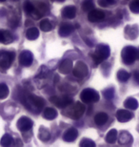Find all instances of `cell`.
<instances>
[{
  "mask_svg": "<svg viewBox=\"0 0 139 147\" xmlns=\"http://www.w3.org/2000/svg\"><path fill=\"white\" fill-rule=\"evenodd\" d=\"M21 102H23L25 104V106L28 107L29 110H32V107H34L37 110V112L40 111L44 107V105H45V101H44V99L42 98L34 95L27 96L25 98L22 99Z\"/></svg>",
  "mask_w": 139,
  "mask_h": 147,
  "instance_id": "6da1fadb",
  "label": "cell"
},
{
  "mask_svg": "<svg viewBox=\"0 0 139 147\" xmlns=\"http://www.w3.org/2000/svg\"><path fill=\"white\" fill-rule=\"evenodd\" d=\"M85 109L86 108L83 104L80 103V102H77V103L72 105L70 107V109H68L67 112H65V114L73 119H78L84 114Z\"/></svg>",
  "mask_w": 139,
  "mask_h": 147,
  "instance_id": "7a4b0ae2",
  "label": "cell"
},
{
  "mask_svg": "<svg viewBox=\"0 0 139 147\" xmlns=\"http://www.w3.org/2000/svg\"><path fill=\"white\" fill-rule=\"evenodd\" d=\"M14 59V54L11 52H1L0 53V70L2 72L10 68Z\"/></svg>",
  "mask_w": 139,
  "mask_h": 147,
  "instance_id": "3957f363",
  "label": "cell"
},
{
  "mask_svg": "<svg viewBox=\"0 0 139 147\" xmlns=\"http://www.w3.org/2000/svg\"><path fill=\"white\" fill-rule=\"evenodd\" d=\"M80 98H81V100L86 102V103H91V102L95 103V102L99 100L100 96L95 90L88 88V89H85L82 91Z\"/></svg>",
  "mask_w": 139,
  "mask_h": 147,
  "instance_id": "277c9868",
  "label": "cell"
},
{
  "mask_svg": "<svg viewBox=\"0 0 139 147\" xmlns=\"http://www.w3.org/2000/svg\"><path fill=\"white\" fill-rule=\"evenodd\" d=\"M122 57L127 64H132L138 57V51L134 47H126L122 51Z\"/></svg>",
  "mask_w": 139,
  "mask_h": 147,
  "instance_id": "5b68a950",
  "label": "cell"
},
{
  "mask_svg": "<svg viewBox=\"0 0 139 147\" xmlns=\"http://www.w3.org/2000/svg\"><path fill=\"white\" fill-rule=\"evenodd\" d=\"M109 55H110V50L107 46H103V45H99L97 47L95 54L93 55V58L95 59L97 63H99L100 61L106 59Z\"/></svg>",
  "mask_w": 139,
  "mask_h": 147,
  "instance_id": "8992f818",
  "label": "cell"
},
{
  "mask_svg": "<svg viewBox=\"0 0 139 147\" xmlns=\"http://www.w3.org/2000/svg\"><path fill=\"white\" fill-rule=\"evenodd\" d=\"M73 73L76 78H83L87 76V74H88V67L86 66V64L84 62L79 61V62H77V64H76V66L75 67Z\"/></svg>",
  "mask_w": 139,
  "mask_h": 147,
  "instance_id": "52a82bcc",
  "label": "cell"
},
{
  "mask_svg": "<svg viewBox=\"0 0 139 147\" xmlns=\"http://www.w3.org/2000/svg\"><path fill=\"white\" fill-rule=\"evenodd\" d=\"M51 102H52L54 105H56L57 107L60 108H65L67 106H69L70 104L73 103V99H71L69 98H59V96H52L50 98Z\"/></svg>",
  "mask_w": 139,
  "mask_h": 147,
  "instance_id": "ba28073f",
  "label": "cell"
},
{
  "mask_svg": "<svg viewBox=\"0 0 139 147\" xmlns=\"http://www.w3.org/2000/svg\"><path fill=\"white\" fill-rule=\"evenodd\" d=\"M32 119H30L29 117H20L17 121V128L19 129L20 131L22 132H26V131H29L30 129L32 127Z\"/></svg>",
  "mask_w": 139,
  "mask_h": 147,
  "instance_id": "9c48e42d",
  "label": "cell"
},
{
  "mask_svg": "<svg viewBox=\"0 0 139 147\" xmlns=\"http://www.w3.org/2000/svg\"><path fill=\"white\" fill-rule=\"evenodd\" d=\"M104 18H105V13L102 11L95 10V9L91 10L88 13V19L91 22H99L102 21Z\"/></svg>",
  "mask_w": 139,
  "mask_h": 147,
  "instance_id": "30bf717a",
  "label": "cell"
},
{
  "mask_svg": "<svg viewBox=\"0 0 139 147\" xmlns=\"http://www.w3.org/2000/svg\"><path fill=\"white\" fill-rule=\"evenodd\" d=\"M134 117V114L128 109L118 110L116 112V119L120 122H127Z\"/></svg>",
  "mask_w": 139,
  "mask_h": 147,
  "instance_id": "8fae6325",
  "label": "cell"
},
{
  "mask_svg": "<svg viewBox=\"0 0 139 147\" xmlns=\"http://www.w3.org/2000/svg\"><path fill=\"white\" fill-rule=\"evenodd\" d=\"M19 62L22 66L28 67L32 64V55L31 52L29 51H24L20 54L19 57Z\"/></svg>",
  "mask_w": 139,
  "mask_h": 147,
  "instance_id": "7c38bea8",
  "label": "cell"
},
{
  "mask_svg": "<svg viewBox=\"0 0 139 147\" xmlns=\"http://www.w3.org/2000/svg\"><path fill=\"white\" fill-rule=\"evenodd\" d=\"M24 8H25V11H27L28 13L31 14V16L34 17V19H39L40 17H41V16H42L41 11L36 10V9L34 7V5H32V3L26 2L25 5H24Z\"/></svg>",
  "mask_w": 139,
  "mask_h": 147,
  "instance_id": "4fadbf2b",
  "label": "cell"
},
{
  "mask_svg": "<svg viewBox=\"0 0 139 147\" xmlns=\"http://www.w3.org/2000/svg\"><path fill=\"white\" fill-rule=\"evenodd\" d=\"M62 16L65 18L73 19L76 16V8L75 6H67L62 10Z\"/></svg>",
  "mask_w": 139,
  "mask_h": 147,
  "instance_id": "5bb4252c",
  "label": "cell"
},
{
  "mask_svg": "<svg viewBox=\"0 0 139 147\" xmlns=\"http://www.w3.org/2000/svg\"><path fill=\"white\" fill-rule=\"evenodd\" d=\"M73 69V61L70 59H65L59 66V71L62 74H69Z\"/></svg>",
  "mask_w": 139,
  "mask_h": 147,
  "instance_id": "9a60e30c",
  "label": "cell"
},
{
  "mask_svg": "<svg viewBox=\"0 0 139 147\" xmlns=\"http://www.w3.org/2000/svg\"><path fill=\"white\" fill-rule=\"evenodd\" d=\"M78 136L77 130L75 128H71L69 130L66 131V133L64 134L63 136V140H66V142H73Z\"/></svg>",
  "mask_w": 139,
  "mask_h": 147,
  "instance_id": "2e32d148",
  "label": "cell"
},
{
  "mask_svg": "<svg viewBox=\"0 0 139 147\" xmlns=\"http://www.w3.org/2000/svg\"><path fill=\"white\" fill-rule=\"evenodd\" d=\"M73 30V27L72 25L68 24V23H65V24H62L60 29H59V34H60L61 36L66 37L68 36H70Z\"/></svg>",
  "mask_w": 139,
  "mask_h": 147,
  "instance_id": "e0dca14e",
  "label": "cell"
},
{
  "mask_svg": "<svg viewBox=\"0 0 139 147\" xmlns=\"http://www.w3.org/2000/svg\"><path fill=\"white\" fill-rule=\"evenodd\" d=\"M108 119H109L108 115L104 113V112H100V113H98L95 117H94V121H95L96 124L99 126L104 125L105 123L108 121Z\"/></svg>",
  "mask_w": 139,
  "mask_h": 147,
  "instance_id": "ac0fdd59",
  "label": "cell"
},
{
  "mask_svg": "<svg viewBox=\"0 0 139 147\" xmlns=\"http://www.w3.org/2000/svg\"><path fill=\"white\" fill-rule=\"evenodd\" d=\"M13 40V36L11 34L10 32L8 31H0V41L4 44H9V43H11Z\"/></svg>",
  "mask_w": 139,
  "mask_h": 147,
  "instance_id": "d6986e66",
  "label": "cell"
},
{
  "mask_svg": "<svg viewBox=\"0 0 139 147\" xmlns=\"http://www.w3.org/2000/svg\"><path fill=\"white\" fill-rule=\"evenodd\" d=\"M132 137L128 132L124 131L119 135V140H118V142H119L120 144H129V143L132 142Z\"/></svg>",
  "mask_w": 139,
  "mask_h": 147,
  "instance_id": "ffe728a7",
  "label": "cell"
},
{
  "mask_svg": "<svg viewBox=\"0 0 139 147\" xmlns=\"http://www.w3.org/2000/svg\"><path fill=\"white\" fill-rule=\"evenodd\" d=\"M124 106L128 110H135L138 107V102L134 98H128L126 99V101L124 102Z\"/></svg>",
  "mask_w": 139,
  "mask_h": 147,
  "instance_id": "44dd1931",
  "label": "cell"
},
{
  "mask_svg": "<svg viewBox=\"0 0 139 147\" xmlns=\"http://www.w3.org/2000/svg\"><path fill=\"white\" fill-rule=\"evenodd\" d=\"M44 117H45V119H50V120L54 119L55 117H57V112H56L54 108L48 107L44 111Z\"/></svg>",
  "mask_w": 139,
  "mask_h": 147,
  "instance_id": "7402d4cb",
  "label": "cell"
},
{
  "mask_svg": "<svg viewBox=\"0 0 139 147\" xmlns=\"http://www.w3.org/2000/svg\"><path fill=\"white\" fill-rule=\"evenodd\" d=\"M26 36H27V38L30 40H34L39 36V31L34 27L30 28L27 31V33H26Z\"/></svg>",
  "mask_w": 139,
  "mask_h": 147,
  "instance_id": "603a6c76",
  "label": "cell"
},
{
  "mask_svg": "<svg viewBox=\"0 0 139 147\" xmlns=\"http://www.w3.org/2000/svg\"><path fill=\"white\" fill-rule=\"evenodd\" d=\"M117 140V131L112 129L106 136V142L108 143H114Z\"/></svg>",
  "mask_w": 139,
  "mask_h": 147,
  "instance_id": "cb8c5ba5",
  "label": "cell"
},
{
  "mask_svg": "<svg viewBox=\"0 0 139 147\" xmlns=\"http://www.w3.org/2000/svg\"><path fill=\"white\" fill-rule=\"evenodd\" d=\"M116 76H117V78H118V80H119V81L125 82V81H127L130 78V76H131V74L128 73V72H126V71H124V70H120V71L117 73Z\"/></svg>",
  "mask_w": 139,
  "mask_h": 147,
  "instance_id": "d4e9b609",
  "label": "cell"
},
{
  "mask_svg": "<svg viewBox=\"0 0 139 147\" xmlns=\"http://www.w3.org/2000/svg\"><path fill=\"white\" fill-rule=\"evenodd\" d=\"M40 28H41V30L44 32H49L52 29V26L49 19H43L42 21L40 22Z\"/></svg>",
  "mask_w": 139,
  "mask_h": 147,
  "instance_id": "484cf974",
  "label": "cell"
},
{
  "mask_svg": "<svg viewBox=\"0 0 139 147\" xmlns=\"http://www.w3.org/2000/svg\"><path fill=\"white\" fill-rule=\"evenodd\" d=\"M39 139L43 142L50 140V131L45 127L40 128V133H39Z\"/></svg>",
  "mask_w": 139,
  "mask_h": 147,
  "instance_id": "4316f807",
  "label": "cell"
},
{
  "mask_svg": "<svg viewBox=\"0 0 139 147\" xmlns=\"http://www.w3.org/2000/svg\"><path fill=\"white\" fill-rule=\"evenodd\" d=\"M9 96V88L5 83H0V99H4Z\"/></svg>",
  "mask_w": 139,
  "mask_h": 147,
  "instance_id": "83f0119b",
  "label": "cell"
},
{
  "mask_svg": "<svg viewBox=\"0 0 139 147\" xmlns=\"http://www.w3.org/2000/svg\"><path fill=\"white\" fill-rule=\"evenodd\" d=\"M82 8L86 11H90L91 10L94 9V3L93 2V0H85L83 2V5H82Z\"/></svg>",
  "mask_w": 139,
  "mask_h": 147,
  "instance_id": "f1b7e54d",
  "label": "cell"
},
{
  "mask_svg": "<svg viewBox=\"0 0 139 147\" xmlns=\"http://www.w3.org/2000/svg\"><path fill=\"white\" fill-rule=\"evenodd\" d=\"M11 142H13V138H11L10 135L6 134L3 136L0 143H1V145H3V146H9V145H11Z\"/></svg>",
  "mask_w": 139,
  "mask_h": 147,
  "instance_id": "f546056e",
  "label": "cell"
},
{
  "mask_svg": "<svg viewBox=\"0 0 139 147\" xmlns=\"http://www.w3.org/2000/svg\"><path fill=\"white\" fill-rule=\"evenodd\" d=\"M130 9L132 13H139V0H132V3L130 4Z\"/></svg>",
  "mask_w": 139,
  "mask_h": 147,
  "instance_id": "4dcf8cb0",
  "label": "cell"
},
{
  "mask_svg": "<svg viewBox=\"0 0 139 147\" xmlns=\"http://www.w3.org/2000/svg\"><path fill=\"white\" fill-rule=\"evenodd\" d=\"M113 94H114V89L113 88H108L107 90L104 91V96L106 98L110 99V98H112V96H113Z\"/></svg>",
  "mask_w": 139,
  "mask_h": 147,
  "instance_id": "1f68e13d",
  "label": "cell"
},
{
  "mask_svg": "<svg viewBox=\"0 0 139 147\" xmlns=\"http://www.w3.org/2000/svg\"><path fill=\"white\" fill-rule=\"evenodd\" d=\"M80 145L81 146H88V145H91V146H95V144H94V142H91L90 140H87V139H84L83 140V142H82L80 143Z\"/></svg>",
  "mask_w": 139,
  "mask_h": 147,
  "instance_id": "d6a6232c",
  "label": "cell"
},
{
  "mask_svg": "<svg viewBox=\"0 0 139 147\" xmlns=\"http://www.w3.org/2000/svg\"><path fill=\"white\" fill-rule=\"evenodd\" d=\"M134 78L136 84H139V72H134Z\"/></svg>",
  "mask_w": 139,
  "mask_h": 147,
  "instance_id": "836d02e7",
  "label": "cell"
},
{
  "mask_svg": "<svg viewBox=\"0 0 139 147\" xmlns=\"http://www.w3.org/2000/svg\"><path fill=\"white\" fill-rule=\"evenodd\" d=\"M105 1L107 2L108 5H112V4H114V3L116 2V0H105Z\"/></svg>",
  "mask_w": 139,
  "mask_h": 147,
  "instance_id": "e575fe53",
  "label": "cell"
},
{
  "mask_svg": "<svg viewBox=\"0 0 139 147\" xmlns=\"http://www.w3.org/2000/svg\"><path fill=\"white\" fill-rule=\"evenodd\" d=\"M55 1H57V2H62V1H64V0H55Z\"/></svg>",
  "mask_w": 139,
  "mask_h": 147,
  "instance_id": "d590c367",
  "label": "cell"
},
{
  "mask_svg": "<svg viewBox=\"0 0 139 147\" xmlns=\"http://www.w3.org/2000/svg\"><path fill=\"white\" fill-rule=\"evenodd\" d=\"M6 0H0V2H5Z\"/></svg>",
  "mask_w": 139,
  "mask_h": 147,
  "instance_id": "8d00e7d4",
  "label": "cell"
}]
</instances>
